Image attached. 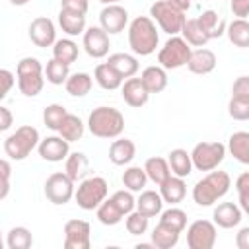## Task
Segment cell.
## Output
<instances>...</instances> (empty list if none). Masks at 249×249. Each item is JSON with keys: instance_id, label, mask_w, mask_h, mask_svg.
Here are the masks:
<instances>
[{"instance_id": "cell-1", "label": "cell", "mask_w": 249, "mask_h": 249, "mask_svg": "<svg viewBox=\"0 0 249 249\" xmlns=\"http://www.w3.org/2000/svg\"><path fill=\"white\" fill-rule=\"evenodd\" d=\"M231 185V177L228 171H208L200 181L195 183L193 187V200L198 206H212L216 204L222 196H226V193L230 191Z\"/></svg>"}, {"instance_id": "cell-2", "label": "cell", "mask_w": 249, "mask_h": 249, "mask_svg": "<svg viewBox=\"0 0 249 249\" xmlns=\"http://www.w3.org/2000/svg\"><path fill=\"white\" fill-rule=\"evenodd\" d=\"M160 35L150 16H138L128 25V47L138 56H148L156 51Z\"/></svg>"}, {"instance_id": "cell-3", "label": "cell", "mask_w": 249, "mask_h": 249, "mask_svg": "<svg viewBox=\"0 0 249 249\" xmlns=\"http://www.w3.org/2000/svg\"><path fill=\"white\" fill-rule=\"evenodd\" d=\"M88 128L97 138H117L124 130V117L115 107H95L88 117Z\"/></svg>"}, {"instance_id": "cell-4", "label": "cell", "mask_w": 249, "mask_h": 249, "mask_svg": "<svg viewBox=\"0 0 249 249\" xmlns=\"http://www.w3.org/2000/svg\"><path fill=\"white\" fill-rule=\"evenodd\" d=\"M16 76H18V88L25 97H35L43 91L45 74L39 58L23 56L16 66Z\"/></svg>"}, {"instance_id": "cell-5", "label": "cell", "mask_w": 249, "mask_h": 249, "mask_svg": "<svg viewBox=\"0 0 249 249\" xmlns=\"http://www.w3.org/2000/svg\"><path fill=\"white\" fill-rule=\"evenodd\" d=\"M41 136H39V130L31 124H23L19 128H16V132H12L6 140H4V152L10 160H16V161H21L25 160L39 144Z\"/></svg>"}, {"instance_id": "cell-6", "label": "cell", "mask_w": 249, "mask_h": 249, "mask_svg": "<svg viewBox=\"0 0 249 249\" xmlns=\"http://www.w3.org/2000/svg\"><path fill=\"white\" fill-rule=\"evenodd\" d=\"M107 191H109V187L103 177H99V175L84 177L80 181V185L74 189V198L82 210H95L107 198Z\"/></svg>"}, {"instance_id": "cell-7", "label": "cell", "mask_w": 249, "mask_h": 249, "mask_svg": "<svg viewBox=\"0 0 249 249\" xmlns=\"http://www.w3.org/2000/svg\"><path fill=\"white\" fill-rule=\"evenodd\" d=\"M150 18L154 23H158V27L167 33V35H177L181 33V27L187 19L185 12L175 10L173 6H169L165 0H158L150 6Z\"/></svg>"}, {"instance_id": "cell-8", "label": "cell", "mask_w": 249, "mask_h": 249, "mask_svg": "<svg viewBox=\"0 0 249 249\" xmlns=\"http://www.w3.org/2000/svg\"><path fill=\"white\" fill-rule=\"evenodd\" d=\"M189 54H191V45L183 37L171 35L165 41V45L158 51V62L165 70H175L187 64Z\"/></svg>"}, {"instance_id": "cell-9", "label": "cell", "mask_w": 249, "mask_h": 249, "mask_svg": "<svg viewBox=\"0 0 249 249\" xmlns=\"http://www.w3.org/2000/svg\"><path fill=\"white\" fill-rule=\"evenodd\" d=\"M191 154L193 167L198 171H212L226 158V146L222 142H198Z\"/></svg>"}, {"instance_id": "cell-10", "label": "cell", "mask_w": 249, "mask_h": 249, "mask_svg": "<svg viewBox=\"0 0 249 249\" xmlns=\"http://www.w3.org/2000/svg\"><path fill=\"white\" fill-rule=\"evenodd\" d=\"M74 181L64 173V171H54L47 177L45 181V196L49 202L60 206V204H66L70 202V198L74 196Z\"/></svg>"}, {"instance_id": "cell-11", "label": "cell", "mask_w": 249, "mask_h": 249, "mask_svg": "<svg viewBox=\"0 0 249 249\" xmlns=\"http://www.w3.org/2000/svg\"><path fill=\"white\" fill-rule=\"evenodd\" d=\"M216 237H218L216 224L210 220H195L187 228L189 249H212L216 243Z\"/></svg>"}, {"instance_id": "cell-12", "label": "cell", "mask_w": 249, "mask_h": 249, "mask_svg": "<svg viewBox=\"0 0 249 249\" xmlns=\"http://www.w3.org/2000/svg\"><path fill=\"white\" fill-rule=\"evenodd\" d=\"M64 249H89L91 228L86 220H68L64 224Z\"/></svg>"}, {"instance_id": "cell-13", "label": "cell", "mask_w": 249, "mask_h": 249, "mask_svg": "<svg viewBox=\"0 0 249 249\" xmlns=\"http://www.w3.org/2000/svg\"><path fill=\"white\" fill-rule=\"evenodd\" d=\"M84 51L88 53V56L91 58H103L109 54V47H111V39L109 33H105L99 25H91L84 29Z\"/></svg>"}, {"instance_id": "cell-14", "label": "cell", "mask_w": 249, "mask_h": 249, "mask_svg": "<svg viewBox=\"0 0 249 249\" xmlns=\"http://www.w3.org/2000/svg\"><path fill=\"white\" fill-rule=\"evenodd\" d=\"M128 25V12L119 6V4H109L99 12V27L109 33V35H117L121 31H124V27Z\"/></svg>"}, {"instance_id": "cell-15", "label": "cell", "mask_w": 249, "mask_h": 249, "mask_svg": "<svg viewBox=\"0 0 249 249\" xmlns=\"http://www.w3.org/2000/svg\"><path fill=\"white\" fill-rule=\"evenodd\" d=\"M37 152L39 156L45 160V161H51V163H58L62 161L68 152H70V142H66L62 136L58 134H53V136H47L43 140H39L37 144Z\"/></svg>"}, {"instance_id": "cell-16", "label": "cell", "mask_w": 249, "mask_h": 249, "mask_svg": "<svg viewBox=\"0 0 249 249\" xmlns=\"http://www.w3.org/2000/svg\"><path fill=\"white\" fill-rule=\"evenodd\" d=\"M29 39L35 47H51L56 41V27L53 23V19L39 16L29 23Z\"/></svg>"}, {"instance_id": "cell-17", "label": "cell", "mask_w": 249, "mask_h": 249, "mask_svg": "<svg viewBox=\"0 0 249 249\" xmlns=\"http://www.w3.org/2000/svg\"><path fill=\"white\" fill-rule=\"evenodd\" d=\"M121 95H123L124 103L128 107H134V109L144 107L148 103V99H150V93L144 88L142 80L140 78H134V76L123 80V84H121Z\"/></svg>"}, {"instance_id": "cell-18", "label": "cell", "mask_w": 249, "mask_h": 249, "mask_svg": "<svg viewBox=\"0 0 249 249\" xmlns=\"http://www.w3.org/2000/svg\"><path fill=\"white\" fill-rule=\"evenodd\" d=\"M216 54L206 49V47H196V49H191V54H189V60H187V68L189 72L193 74H198V76H204V74H210L214 68H216Z\"/></svg>"}, {"instance_id": "cell-19", "label": "cell", "mask_w": 249, "mask_h": 249, "mask_svg": "<svg viewBox=\"0 0 249 249\" xmlns=\"http://www.w3.org/2000/svg\"><path fill=\"white\" fill-rule=\"evenodd\" d=\"M241 218H243V210L235 202H220L214 208V224L218 228L231 230V228L239 226Z\"/></svg>"}, {"instance_id": "cell-20", "label": "cell", "mask_w": 249, "mask_h": 249, "mask_svg": "<svg viewBox=\"0 0 249 249\" xmlns=\"http://www.w3.org/2000/svg\"><path fill=\"white\" fill-rule=\"evenodd\" d=\"M160 187V196L163 202H169V204H179L185 195H187V183L183 177H177V175H169Z\"/></svg>"}, {"instance_id": "cell-21", "label": "cell", "mask_w": 249, "mask_h": 249, "mask_svg": "<svg viewBox=\"0 0 249 249\" xmlns=\"http://www.w3.org/2000/svg\"><path fill=\"white\" fill-rule=\"evenodd\" d=\"M136 156V146L128 138H119L109 146V160L113 165H128Z\"/></svg>"}, {"instance_id": "cell-22", "label": "cell", "mask_w": 249, "mask_h": 249, "mask_svg": "<svg viewBox=\"0 0 249 249\" xmlns=\"http://www.w3.org/2000/svg\"><path fill=\"white\" fill-rule=\"evenodd\" d=\"M140 80L144 84V88L148 89V93H160L167 88V70L161 68L160 64L154 66H146L140 74Z\"/></svg>"}, {"instance_id": "cell-23", "label": "cell", "mask_w": 249, "mask_h": 249, "mask_svg": "<svg viewBox=\"0 0 249 249\" xmlns=\"http://www.w3.org/2000/svg\"><path fill=\"white\" fill-rule=\"evenodd\" d=\"M107 64H109L123 80L132 78V76L138 72V60H136L134 54H128V53H113V54H109Z\"/></svg>"}, {"instance_id": "cell-24", "label": "cell", "mask_w": 249, "mask_h": 249, "mask_svg": "<svg viewBox=\"0 0 249 249\" xmlns=\"http://www.w3.org/2000/svg\"><path fill=\"white\" fill-rule=\"evenodd\" d=\"M134 210H138V212L144 214L146 218H154V216H158V214L163 210V200H161L160 193L150 191V189H148V191L142 189V191H140V196L136 198Z\"/></svg>"}, {"instance_id": "cell-25", "label": "cell", "mask_w": 249, "mask_h": 249, "mask_svg": "<svg viewBox=\"0 0 249 249\" xmlns=\"http://www.w3.org/2000/svg\"><path fill=\"white\" fill-rule=\"evenodd\" d=\"M58 25L70 37L82 35L84 29H86V14L72 12V10H62L60 8V12H58Z\"/></svg>"}, {"instance_id": "cell-26", "label": "cell", "mask_w": 249, "mask_h": 249, "mask_svg": "<svg viewBox=\"0 0 249 249\" xmlns=\"http://www.w3.org/2000/svg\"><path fill=\"white\" fill-rule=\"evenodd\" d=\"M167 165H169V171L171 175H177V177H189L191 171H193V161H191V154L183 148H175L167 154Z\"/></svg>"}, {"instance_id": "cell-27", "label": "cell", "mask_w": 249, "mask_h": 249, "mask_svg": "<svg viewBox=\"0 0 249 249\" xmlns=\"http://www.w3.org/2000/svg\"><path fill=\"white\" fill-rule=\"evenodd\" d=\"M88 167H89V161L84 152H68V156L64 158V173L74 183L84 179V175L88 173Z\"/></svg>"}, {"instance_id": "cell-28", "label": "cell", "mask_w": 249, "mask_h": 249, "mask_svg": "<svg viewBox=\"0 0 249 249\" xmlns=\"http://www.w3.org/2000/svg\"><path fill=\"white\" fill-rule=\"evenodd\" d=\"M239 163L247 165L249 163V132L245 130H237L230 136L228 140V148H226Z\"/></svg>"}, {"instance_id": "cell-29", "label": "cell", "mask_w": 249, "mask_h": 249, "mask_svg": "<svg viewBox=\"0 0 249 249\" xmlns=\"http://www.w3.org/2000/svg\"><path fill=\"white\" fill-rule=\"evenodd\" d=\"M196 19L202 25V29L206 31V35H208L210 41L212 39H220L224 35V31H226V21L218 16L216 10H204Z\"/></svg>"}, {"instance_id": "cell-30", "label": "cell", "mask_w": 249, "mask_h": 249, "mask_svg": "<svg viewBox=\"0 0 249 249\" xmlns=\"http://www.w3.org/2000/svg\"><path fill=\"white\" fill-rule=\"evenodd\" d=\"M230 39L231 45L239 47V49H247L249 47V23L247 19L235 18L233 21L226 23V31H224Z\"/></svg>"}, {"instance_id": "cell-31", "label": "cell", "mask_w": 249, "mask_h": 249, "mask_svg": "<svg viewBox=\"0 0 249 249\" xmlns=\"http://www.w3.org/2000/svg\"><path fill=\"white\" fill-rule=\"evenodd\" d=\"M91 86H93V78L88 72L70 74L66 78V82H64V89L72 97H84V95H88L91 91Z\"/></svg>"}, {"instance_id": "cell-32", "label": "cell", "mask_w": 249, "mask_h": 249, "mask_svg": "<svg viewBox=\"0 0 249 249\" xmlns=\"http://www.w3.org/2000/svg\"><path fill=\"white\" fill-rule=\"evenodd\" d=\"M84 128L86 124L82 123V119L78 115H72V113H66V117L62 119L60 126H58V136H62L66 142H76L84 136Z\"/></svg>"}, {"instance_id": "cell-33", "label": "cell", "mask_w": 249, "mask_h": 249, "mask_svg": "<svg viewBox=\"0 0 249 249\" xmlns=\"http://www.w3.org/2000/svg\"><path fill=\"white\" fill-rule=\"evenodd\" d=\"M144 171H146V177L148 181L156 183V185H161L169 175V165H167V160L165 158H160V156H152L146 160L144 163Z\"/></svg>"}, {"instance_id": "cell-34", "label": "cell", "mask_w": 249, "mask_h": 249, "mask_svg": "<svg viewBox=\"0 0 249 249\" xmlns=\"http://www.w3.org/2000/svg\"><path fill=\"white\" fill-rule=\"evenodd\" d=\"M181 33H183V39L191 45V47H204L210 39L206 35V31L202 29V25L198 23L196 18H191V19H185L183 27H181Z\"/></svg>"}, {"instance_id": "cell-35", "label": "cell", "mask_w": 249, "mask_h": 249, "mask_svg": "<svg viewBox=\"0 0 249 249\" xmlns=\"http://www.w3.org/2000/svg\"><path fill=\"white\" fill-rule=\"evenodd\" d=\"M93 78H95V82L99 84V88H103V89H107V91L119 89L121 84H123V78H121V76H119L107 62H101V64L95 66V70H93Z\"/></svg>"}, {"instance_id": "cell-36", "label": "cell", "mask_w": 249, "mask_h": 249, "mask_svg": "<svg viewBox=\"0 0 249 249\" xmlns=\"http://www.w3.org/2000/svg\"><path fill=\"white\" fill-rule=\"evenodd\" d=\"M78 54H80V49L72 39H56L53 43V58H56L58 62H64L70 66L72 62L78 60Z\"/></svg>"}, {"instance_id": "cell-37", "label": "cell", "mask_w": 249, "mask_h": 249, "mask_svg": "<svg viewBox=\"0 0 249 249\" xmlns=\"http://www.w3.org/2000/svg\"><path fill=\"white\" fill-rule=\"evenodd\" d=\"M179 235H181L179 231H175V230H171L169 226L158 222V226H156L154 231H152V243H154V247H158V249H171V247L177 245Z\"/></svg>"}, {"instance_id": "cell-38", "label": "cell", "mask_w": 249, "mask_h": 249, "mask_svg": "<svg viewBox=\"0 0 249 249\" xmlns=\"http://www.w3.org/2000/svg\"><path fill=\"white\" fill-rule=\"evenodd\" d=\"M124 189H128L130 193H140L146 183H148V177H146V171L144 167H138V165H130L124 169L123 177H121Z\"/></svg>"}, {"instance_id": "cell-39", "label": "cell", "mask_w": 249, "mask_h": 249, "mask_svg": "<svg viewBox=\"0 0 249 249\" xmlns=\"http://www.w3.org/2000/svg\"><path fill=\"white\" fill-rule=\"evenodd\" d=\"M43 74H45V78H47L49 84H53V86H62V84L66 82V78L70 76V70H68V64L58 62L56 58H51V60L47 62V66L43 68Z\"/></svg>"}, {"instance_id": "cell-40", "label": "cell", "mask_w": 249, "mask_h": 249, "mask_svg": "<svg viewBox=\"0 0 249 249\" xmlns=\"http://www.w3.org/2000/svg\"><path fill=\"white\" fill-rule=\"evenodd\" d=\"M160 222L161 224H165V226H169L171 230H175V231H183L185 228H187V212L183 210V208H177V206H169L167 210H161L160 212Z\"/></svg>"}, {"instance_id": "cell-41", "label": "cell", "mask_w": 249, "mask_h": 249, "mask_svg": "<svg viewBox=\"0 0 249 249\" xmlns=\"http://www.w3.org/2000/svg\"><path fill=\"white\" fill-rule=\"evenodd\" d=\"M95 214H97V220H99L103 226H117V224L124 218L111 198H105V200L95 208Z\"/></svg>"}, {"instance_id": "cell-42", "label": "cell", "mask_w": 249, "mask_h": 249, "mask_svg": "<svg viewBox=\"0 0 249 249\" xmlns=\"http://www.w3.org/2000/svg\"><path fill=\"white\" fill-rule=\"evenodd\" d=\"M33 243V235L25 226H16L8 231L6 245L8 249H29Z\"/></svg>"}, {"instance_id": "cell-43", "label": "cell", "mask_w": 249, "mask_h": 249, "mask_svg": "<svg viewBox=\"0 0 249 249\" xmlns=\"http://www.w3.org/2000/svg\"><path fill=\"white\" fill-rule=\"evenodd\" d=\"M66 109H64V105H60V103H51V105H47L45 109H43V123H45V126L47 128H51V130H58V126H60V123H62V119L66 117Z\"/></svg>"}, {"instance_id": "cell-44", "label": "cell", "mask_w": 249, "mask_h": 249, "mask_svg": "<svg viewBox=\"0 0 249 249\" xmlns=\"http://www.w3.org/2000/svg\"><path fill=\"white\" fill-rule=\"evenodd\" d=\"M124 228L130 235H142L148 231V226H150V218H146L144 214H140L138 210H132L124 216Z\"/></svg>"}, {"instance_id": "cell-45", "label": "cell", "mask_w": 249, "mask_h": 249, "mask_svg": "<svg viewBox=\"0 0 249 249\" xmlns=\"http://www.w3.org/2000/svg\"><path fill=\"white\" fill-rule=\"evenodd\" d=\"M228 115L233 121H247L249 119V99L247 97H230Z\"/></svg>"}, {"instance_id": "cell-46", "label": "cell", "mask_w": 249, "mask_h": 249, "mask_svg": "<svg viewBox=\"0 0 249 249\" xmlns=\"http://www.w3.org/2000/svg\"><path fill=\"white\" fill-rule=\"evenodd\" d=\"M111 200L115 202V206L121 210V214H123V216H126L128 212H132V210H134V206H136V198H134V195H132L128 189L115 191V193H113V196H111Z\"/></svg>"}, {"instance_id": "cell-47", "label": "cell", "mask_w": 249, "mask_h": 249, "mask_svg": "<svg viewBox=\"0 0 249 249\" xmlns=\"http://www.w3.org/2000/svg\"><path fill=\"white\" fill-rule=\"evenodd\" d=\"M235 189L239 196V208L243 212H249V171H243L235 179Z\"/></svg>"}, {"instance_id": "cell-48", "label": "cell", "mask_w": 249, "mask_h": 249, "mask_svg": "<svg viewBox=\"0 0 249 249\" xmlns=\"http://www.w3.org/2000/svg\"><path fill=\"white\" fill-rule=\"evenodd\" d=\"M16 78L8 68H0V101L6 99V95L10 93V89L14 88Z\"/></svg>"}, {"instance_id": "cell-49", "label": "cell", "mask_w": 249, "mask_h": 249, "mask_svg": "<svg viewBox=\"0 0 249 249\" xmlns=\"http://www.w3.org/2000/svg\"><path fill=\"white\" fill-rule=\"evenodd\" d=\"M231 97H247V99H249V78H247V76H239V78L233 82Z\"/></svg>"}, {"instance_id": "cell-50", "label": "cell", "mask_w": 249, "mask_h": 249, "mask_svg": "<svg viewBox=\"0 0 249 249\" xmlns=\"http://www.w3.org/2000/svg\"><path fill=\"white\" fill-rule=\"evenodd\" d=\"M230 10L233 12L235 18L245 19L249 14V0H230Z\"/></svg>"}, {"instance_id": "cell-51", "label": "cell", "mask_w": 249, "mask_h": 249, "mask_svg": "<svg viewBox=\"0 0 249 249\" xmlns=\"http://www.w3.org/2000/svg\"><path fill=\"white\" fill-rule=\"evenodd\" d=\"M88 6H89L88 0H60L62 10H72V12H80V14H86Z\"/></svg>"}, {"instance_id": "cell-52", "label": "cell", "mask_w": 249, "mask_h": 249, "mask_svg": "<svg viewBox=\"0 0 249 249\" xmlns=\"http://www.w3.org/2000/svg\"><path fill=\"white\" fill-rule=\"evenodd\" d=\"M14 124V115L8 107L0 105V132H6L10 126Z\"/></svg>"}, {"instance_id": "cell-53", "label": "cell", "mask_w": 249, "mask_h": 249, "mask_svg": "<svg viewBox=\"0 0 249 249\" xmlns=\"http://www.w3.org/2000/svg\"><path fill=\"white\" fill-rule=\"evenodd\" d=\"M235 245H237L239 249H249V228H247V226H245V228H241V230L237 231Z\"/></svg>"}, {"instance_id": "cell-54", "label": "cell", "mask_w": 249, "mask_h": 249, "mask_svg": "<svg viewBox=\"0 0 249 249\" xmlns=\"http://www.w3.org/2000/svg\"><path fill=\"white\" fill-rule=\"evenodd\" d=\"M10 175H12V165H10V161L4 160V158H0V179L10 181Z\"/></svg>"}, {"instance_id": "cell-55", "label": "cell", "mask_w": 249, "mask_h": 249, "mask_svg": "<svg viewBox=\"0 0 249 249\" xmlns=\"http://www.w3.org/2000/svg\"><path fill=\"white\" fill-rule=\"evenodd\" d=\"M169 6H173L175 10H179V12H189V8H191V0H165Z\"/></svg>"}, {"instance_id": "cell-56", "label": "cell", "mask_w": 249, "mask_h": 249, "mask_svg": "<svg viewBox=\"0 0 249 249\" xmlns=\"http://www.w3.org/2000/svg\"><path fill=\"white\" fill-rule=\"evenodd\" d=\"M10 195V181L0 179V200H4Z\"/></svg>"}, {"instance_id": "cell-57", "label": "cell", "mask_w": 249, "mask_h": 249, "mask_svg": "<svg viewBox=\"0 0 249 249\" xmlns=\"http://www.w3.org/2000/svg\"><path fill=\"white\" fill-rule=\"evenodd\" d=\"M29 0H10V4H14V6H25Z\"/></svg>"}, {"instance_id": "cell-58", "label": "cell", "mask_w": 249, "mask_h": 249, "mask_svg": "<svg viewBox=\"0 0 249 249\" xmlns=\"http://www.w3.org/2000/svg\"><path fill=\"white\" fill-rule=\"evenodd\" d=\"M99 2H101L103 6H109V4H119L121 0H99Z\"/></svg>"}, {"instance_id": "cell-59", "label": "cell", "mask_w": 249, "mask_h": 249, "mask_svg": "<svg viewBox=\"0 0 249 249\" xmlns=\"http://www.w3.org/2000/svg\"><path fill=\"white\" fill-rule=\"evenodd\" d=\"M4 247V239H2V231H0V249Z\"/></svg>"}]
</instances>
